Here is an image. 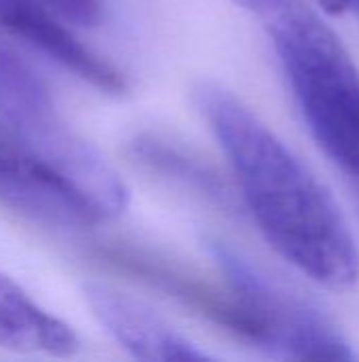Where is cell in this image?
I'll use <instances>...</instances> for the list:
<instances>
[{
	"instance_id": "obj_1",
	"label": "cell",
	"mask_w": 359,
	"mask_h": 362,
	"mask_svg": "<svg viewBox=\"0 0 359 362\" xmlns=\"http://www.w3.org/2000/svg\"><path fill=\"white\" fill-rule=\"evenodd\" d=\"M197 102L271 248L324 288H351L359 280L358 242L328 187L231 91L203 85Z\"/></svg>"
},
{
	"instance_id": "obj_2",
	"label": "cell",
	"mask_w": 359,
	"mask_h": 362,
	"mask_svg": "<svg viewBox=\"0 0 359 362\" xmlns=\"http://www.w3.org/2000/svg\"><path fill=\"white\" fill-rule=\"evenodd\" d=\"M267 30L311 136L359 180V70L351 55L303 0Z\"/></svg>"
},
{
	"instance_id": "obj_3",
	"label": "cell",
	"mask_w": 359,
	"mask_h": 362,
	"mask_svg": "<svg viewBox=\"0 0 359 362\" xmlns=\"http://www.w3.org/2000/svg\"><path fill=\"white\" fill-rule=\"evenodd\" d=\"M0 121L40 161L72 182L104 218L118 216L129 193L99 151L57 110L42 78L0 45Z\"/></svg>"
},
{
	"instance_id": "obj_4",
	"label": "cell",
	"mask_w": 359,
	"mask_h": 362,
	"mask_svg": "<svg viewBox=\"0 0 359 362\" xmlns=\"http://www.w3.org/2000/svg\"><path fill=\"white\" fill-rule=\"evenodd\" d=\"M0 204L49 227L85 229L106 221L63 176L0 123Z\"/></svg>"
},
{
	"instance_id": "obj_5",
	"label": "cell",
	"mask_w": 359,
	"mask_h": 362,
	"mask_svg": "<svg viewBox=\"0 0 359 362\" xmlns=\"http://www.w3.org/2000/svg\"><path fill=\"white\" fill-rule=\"evenodd\" d=\"M0 32L42 51L95 89L106 93H123L127 89L123 72L85 47L40 0H0Z\"/></svg>"
},
{
	"instance_id": "obj_6",
	"label": "cell",
	"mask_w": 359,
	"mask_h": 362,
	"mask_svg": "<svg viewBox=\"0 0 359 362\" xmlns=\"http://www.w3.org/2000/svg\"><path fill=\"white\" fill-rule=\"evenodd\" d=\"M83 293L95 320L135 358L157 362L207 358L190 339L133 297L99 282L85 284Z\"/></svg>"
},
{
	"instance_id": "obj_7",
	"label": "cell",
	"mask_w": 359,
	"mask_h": 362,
	"mask_svg": "<svg viewBox=\"0 0 359 362\" xmlns=\"http://www.w3.org/2000/svg\"><path fill=\"white\" fill-rule=\"evenodd\" d=\"M0 348L28 354L70 356L78 348L74 331L30 299L0 274Z\"/></svg>"
},
{
	"instance_id": "obj_8",
	"label": "cell",
	"mask_w": 359,
	"mask_h": 362,
	"mask_svg": "<svg viewBox=\"0 0 359 362\" xmlns=\"http://www.w3.org/2000/svg\"><path fill=\"white\" fill-rule=\"evenodd\" d=\"M239 6L254 13L264 25H271L290 8H294L300 0H235Z\"/></svg>"
},
{
	"instance_id": "obj_9",
	"label": "cell",
	"mask_w": 359,
	"mask_h": 362,
	"mask_svg": "<svg viewBox=\"0 0 359 362\" xmlns=\"http://www.w3.org/2000/svg\"><path fill=\"white\" fill-rule=\"evenodd\" d=\"M320 2L326 11H332V13H343L353 6H359V0H320Z\"/></svg>"
}]
</instances>
